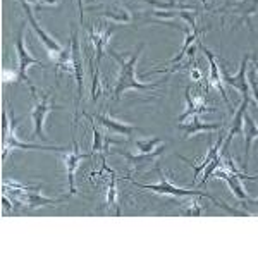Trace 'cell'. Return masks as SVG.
Segmentation results:
<instances>
[{
  "label": "cell",
  "mask_w": 258,
  "mask_h": 258,
  "mask_svg": "<svg viewBox=\"0 0 258 258\" xmlns=\"http://www.w3.org/2000/svg\"><path fill=\"white\" fill-rule=\"evenodd\" d=\"M41 184H21L16 181H6L2 182V193L4 197L11 198L14 209L21 210H31V209H40L45 205H55V203L66 202V198H47L41 197L40 193Z\"/></svg>",
  "instance_id": "2"
},
{
  "label": "cell",
  "mask_w": 258,
  "mask_h": 258,
  "mask_svg": "<svg viewBox=\"0 0 258 258\" xmlns=\"http://www.w3.org/2000/svg\"><path fill=\"white\" fill-rule=\"evenodd\" d=\"M200 48H202V52L207 55V59H209L210 62V78H209V83H210V86L212 88H215L220 93V97L224 98V102L227 103L229 107H231V102H229V98H227V93H226V90H224V80H222V69L219 68V64L215 62V55L210 52L209 48L205 47V45H202L200 43Z\"/></svg>",
  "instance_id": "12"
},
{
  "label": "cell",
  "mask_w": 258,
  "mask_h": 258,
  "mask_svg": "<svg viewBox=\"0 0 258 258\" xmlns=\"http://www.w3.org/2000/svg\"><path fill=\"white\" fill-rule=\"evenodd\" d=\"M249 53L244 55L243 62H241V68H239V73L236 74V76H231L229 73L226 71H222V80L226 85L232 86V88H236L239 91L243 97H249V83L246 80V71H248V60H249Z\"/></svg>",
  "instance_id": "13"
},
{
  "label": "cell",
  "mask_w": 258,
  "mask_h": 258,
  "mask_svg": "<svg viewBox=\"0 0 258 258\" xmlns=\"http://www.w3.org/2000/svg\"><path fill=\"white\" fill-rule=\"evenodd\" d=\"M21 4H23V9H24V12H26L28 23H30V26L33 28V31L36 33V36L40 38L41 43L45 45L48 55L52 57V59H57V57H59L60 53H62L64 47H62V45L55 38H53V36H50L48 33L43 30V28H41V24L35 19V16H33V11H31V7H30V4L24 2V0H21Z\"/></svg>",
  "instance_id": "6"
},
{
  "label": "cell",
  "mask_w": 258,
  "mask_h": 258,
  "mask_svg": "<svg viewBox=\"0 0 258 258\" xmlns=\"http://www.w3.org/2000/svg\"><path fill=\"white\" fill-rule=\"evenodd\" d=\"M253 66H255V69H256V73H258V60H253Z\"/></svg>",
  "instance_id": "32"
},
{
  "label": "cell",
  "mask_w": 258,
  "mask_h": 258,
  "mask_svg": "<svg viewBox=\"0 0 258 258\" xmlns=\"http://www.w3.org/2000/svg\"><path fill=\"white\" fill-rule=\"evenodd\" d=\"M93 157V152L88 153H81L80 152V147H78L76 140H73V150H68V152L62 153V160H64V169H66V174H68V182H69V193L74 195L76 193V181H74V174H76L78 167H80V162L85 160V159H90Z\"/></svg>",
  "instance_id": "7"
},
{
  "label": "cell",
  "mask_w": 258,
  "mask_h": 258,
  "mask_svg": "<svg viewBox=\"0 0 258 258\" xmlns=\"http://www.w3.org/2000/svg\"><path fill=\"white\" fill-rule=\"evenodd\" d=\"M115 28L114 26H97L90 28V43L93 45L95 48V55H97V69H95V76L93 78H100V60L103 57V52L105 48H109V41L110 36L114 35Z\"/></svg>",
  "instance_id": "8"
},
{
  "label": "cell",
  "mask_w": 258,
  "mask_h": 258,
  "mask_svg": "<svg viewBox=\"0 0 258 258\" xmlns=\"http://www.w3.org/2000/svg\"><path fill=\"white\" fill-rule=\"evenodd\" d=\"M162 143V140L160 138H152V140H145V141H141V140H136L135 141V147L140 150L141 153H152V152H155V147L157 145H160Z\"/></svg>",
  "instance_id": "26"
},
{
  "label": "cell",
  "mask_w": 258,
  "mask_h": 258,
  "mask_svg": "<svg viewBox=\"0 0 258 258\" xmlns=\"http://www.w3.org/2000/svg\"><path fill=\"white\" fill-rule=\"evenodd\" d=\"M71 53H73V64H74V76L78 81V95H83V64H81V50H80V40H78V31L76 28H73L71 33Z\"/></svg>",
  "instance_id": "17"
},
{
  "label": "cell",
  "mask_w": 258,
  "mask_h": 258,
  "mask_svg": "<svg viewBox=\"0 0 258 258\" xmlns=\"http://www.w3.org/2000/svg\"><path fill=\"white\" fill-rule=\"evenodd\" d=\"M40 4H41V6H38V9H41L43 6H48V7L57 6V4H59V0H40Z\"/></svg>",
  "instance_id": "29"
},
{
  "label": "cell",
  "mask_w": 258,
  "mask_h": 258,
  "mask_svg": "<svg viewBox=\"0 0 258 258\" xmlns=\"http://www.w3.org/2000/svg\"><path fill=\"white\" fill-rule=\"evenodd\" d=\"M109 170V182H107V202H105V209L109 212L110 209H114L115 215H120V207H119V193H117V177L115 172L112 169L107 167Z\"/></svg>",
  "instance_id": "20"
},
{
  "label": "cell",
  "mask_w": 258,
  "mask_h": 258,
  "mask_svg": "<svg viewBox=\"0 0 258 258\" xmlns=\"http://www.w3.org/2000/svg\"><path fill=\"white\" fill-rule=\"evenodd\" d=\"M11 109V120H9V114L7 110H4L2 114V160L7 159L11 152L14 150H40V152H68L62 147H47V145H38V143H23V141L18 140L16 136V119L14 110H12V105H9Z\"/></svg>",
  "instance_id": "4"
},
{
  "label": "cell",
  "mask_w": 258,
  "mask_h": 258,
  "mask_svg": "<svg viewBox=\"0 0 258 258\" xmlns=\"http://www.w3.org/2000/svg\"><path fill=\"white\" fill-rule=\"evenodd\" d=\"M16 80H19V74H18V71H7V69H4L2 71V83H12V81H16Z\"/></svg>",
  "instance_id": "28"
},
{
  "label": "cell",
  "mask_w": 258,
  "mask_h": 258,
  "mask_svg": "<svg viewBox=\"0 0 258 258\" xmlns=\"http://www.w3.org/2000/svg\"><path fill=\"white\" fill-rule=\"evenodd\" d=\"M155 170L159 172L160 176V182L159 184H141V182H136L135 179L131 177H126L127 181H131L133 184L136 186V188H141V189H150L153 191V193H159V195H172V197H203V198H209L212 200V202L215 203L217 207H220V209H224L227 212V214H232V215H253L249 214V212H239L236 209H232V207H227L224 202H220L219 198L212 197L210 193H203V191H191V189H182V188H177V186H174L172 182L169 181V177L164 176V172L160 170L159 164H155Z\"/></svg>",
  "instance_id": "3"
},
{
  "label": "cell",
  "mask_w": 258,
  "mask_h": 258,
  "mask_svg": "<svg viewBox=\"0 0 258 258\" xmlns=\"http://www.w3.org/2000/svg\"><path fill=\"white\" fill-rule=\"evenodd\" d=\"M143 2L153 6L157 11H174V9H188L186 6H181L176 0H143Z\"/></svg>",
  "instance_id": "24"
},
{
  "label": "cell",
  "mask_w": 258,
  "mask_h": 258,
  "mask_svg": "<svg viewBox=\"0 0 258 258\" xmlns=\"http://www.w3.org/2000/svg\"><path fill=\"white\" fill-rule=\"evenodd\" d=\"M212 176H215V177H220V179H224V181L229 184V188L232 189V193H234V197L241 200V202H248V193H246V189L243 188V184H241V177L239 176H236L232 170H229L227 167H224V165H220L219 169H215L214 170V174Z\"/></svg>",
  "instance_id": "14"
},
{
  "label": "cell",
  "mask_w": 258,
  "mask_h": 258,
  "mask_svg": "<svg viewBox=\"0 0 258 258\" xmlns=\"http://www.w3.org/2000/svg\"><path fill=\"white\" fill-rule=\"evenodd\" d=\"M16 50H18V57H19V68H18V74H19V81H24L30 88L33 98H36V88L31 83V80L28 78V68L30 66H41L45 68V64L40 59H35V57L30 53V50L26 48V43H24V24L19 30L18 36H16Z\"/></svg>",
  "instance_id": "5"
},
{
  "label": "cell",
  "mask_w": 258,
  "mask_h": 258,
  "mask_svg": "<svg viewBox=\"0 0 258 258\" xmlns=\"http://www.w3.org/2000/svg\"><path fill=\"white\" fill-rule=\"evenodd\" d=\"M78 4H80V21H83V0H78Z\"/></svg>",
  "instance_id": "30"
},
{
  "label": "cell",
  "mask_w": 258,
  "mask_h": 258,
  "mask_svg": "<svg viewBox=\"0 0 258 258\" xmlns=\"http://www.w3.org/2000/svg\"><path fill=\"white\" fill-rule=\"evenodd\" d=\"M202 197H189V202L182 205V215H188V217H200V215L205 212V205L202 202Z\"/></svg>",
  "instance_id": "23"
},
{
  "label": "cell",
  "mask_w": 258,
  "mask_h": 258,
  "mask_svg": "<svg viewBox=\"0 0 258 258\" xmlns=\"http://www.w3.org/2000/svg\"><path fill=\"white\" fill-rule=\"evenodd\" d=\"M164 150H165V147L162 145L160 148H157L155 152H152V153H129V152H117L119 155H122L124 159H126L127 162H129V165L133 167V170H138L140 167H145V165H148V162H153V160H157L159 157L164 153Z\"/></svg>",
  "instance_id": "18"
},
{
  "label": "cell",
  "mask_w": 258,
  "mask_h": 258,
  "mask_svg": "<svg viewBox=\"0 0 258 258\" xmlns=\"http://www.w3.org/2000/svg\"><path fill=\"white\" fill-rule=\"evenodd\" d=\"M222 126L224 122H203L200 115H193V117H189V122L179 124V129L184 133V138H189V136L202 131H219V129H222Z\"/></svg>",
  "instance_id": "15"
},
{
  "label": "cell",
  "mask_w": 258,
  "mask_h": 258,
  "mask_svg": "<svg viewBox=\"0 0 258 258\" xmlns=\"http://www.w3.org/2000/svg\"><path fill=\"white\" fill-rule=\"evenodd\" d=\"M95 120H98L103 127H107L112 133H117V135L122 136H131L135 131H141V127L135 126V124H127V122H120V120L112 119L110 115H102V114H95L91 115Z\"/></svg>",
  "instance_id": "16"
},
{
  "label": "cell",
  "mask_w": 258,
  "mask_h": 258,
  "mask_svg": "<svg viewBox=\"0 0 258 258\" xmlns=\"http://www.w3.org/2000/svg\"><path fill=\"white\" fill-rule=\"evenodd\" d=\"M52 109H53V105H50V93L43 95L40 100H36L35 107H33L31 117H33V126H35L33 127V136L40 138L41 141H47V136H45V131H43V124Z\"/></svg>",
  "instance_id": "9"
},
{
  "label": "cell",
  "mask_w": 258,
  "mask_h": 258,
  "mask_svg": "<svg viewBox=\"0 0 258 258\" xmlns=\"http://www.w3.org/2000/svg\"><path fill=\"white\" fill-rule=\"evenodd\" d=\"M88 11L91 12H98V16H103L107 19H112L115 23H120V24H126V23H131V14L122 9L119 6H112V7H90Z\"/></svg>",
  "instance_id": "21"
},
{
  "label": "cell",
  "mask_w": 258,
  "mask_h": 258,
  "mask_svg": "<svg viewBox=\"0 0 258 258\" xmlns=\"http://www.w3.org/2000/svg\"><path fill=\"white\" fill-rule=\"evenodd\" d=\"M55 71H68L74 74V64H73V53L62 50V53L55 59Z\"/></svg>",
  "instance_id": "25"
},
{
  "label": "cell",
  "mask_w": 258,
  "mask_h": 258,
  "mask_svg": "<svg viewBox=\"0 0 258 258\" xmlns=\"http://www.w3.org/2000/svg\"><path fill=\"white\" fill-rule=\"evenodd\" d=\"M24 2H28V4H36L38 0H24Z\"/></svg>",
  "instance_id": "31"
},
{
  "label": "cell",
  "mask_w": 258,
  "mask_h": 258,
  "mask_svg": "<svg viewBox=\"0 0 258 258\" xmlns=\"http://www.w3.org/2000/svg\"><path fill=\"white\" fill-rule=\"evenodd\" d=\"M184 95H186V103H188V107H186V110L182 112L181 115H179V124L184 122L186 119L193 117V115H202L203 112H214L215 110V109H210V107H207L205 97H202V95H197L193 90L186 88Z\"/></svg>",
  "instance_id": "11"
},
{
  "label": "cell",
  "mask_w": 258,
  "mask_h": 258,
  "mask_svg": "<svg viewBox=\"0 0 258 258\" xmlns=\"http://www.w3.org/2000/svg\"><path fill=\"white\" fill-rule=\"evenodd\" d=\"M244 167H248V160H249V150H251V143L258 138V126L255 122V119L251 115L244 114Z\"/></svg>",
  "instance_id": "19"
},
{
  "label": "cell",
  "mask_w": 258,
  "mask_h": 258,
  "mask_svg": "<svg viewBox=\"0 0 258 258\" xmlns=\"http://www.w3.org/2000/svg\"><path fill=\"white\" fill-rule=\"evenodd\" d=\"M198 36H200V30L197 26H193L191 28V31H188L186 33V40H184V45H182V48L179 50V53L174 59H170L169 62L170 64H174V62H179L181 59H184V55L188 53V50H191V47H193L195 43L198 41Z\"/></svg>",
  "instance_id": "22"
},
{
  "label": "cell",
  "mask_w": 258,
  "mask_h": 258,
  "mask_svg": "<svg viewBox=\"0 0 258 258\" xmlns=\"http://www.w3.org/2000/svg\"><path fill=\"white\" fill-rule=\"evenodd\" d=\"M248 83H249V88L253 90V97L256 100V105H258V81H256V69L253 66L249 69V74H248Z\"/></svg>",
  "instance_id": "27"
},
{
  "label": "cell",
  "mask_w": 258,
  "mask_h": 258,
  "mask_svg": "<svg viewBox=\"0 0 258 258\" xmlns=\"http://www.w3.org/2000/svg\"><path fill=\"white\" fill-rule=\"evenodd\" d=\"M145 45L140 43L138 48H136V52L133 53L129 59H124L120 53H117L115 50L112 48H107V52L110 53L112 57H114L115 60H117L119 64V76H117V83H115V88H114V100L115 102H119L120 98H122V95L126 93L127 90H140V91H153L157 88V83L159 81H153V83H140L136 80V74H135V69H136V62L140 59V53L141 50H143Z\"/></svg>",
  "instance_id": "1"
},
{
  "label": "cell",
  "mask_w": 258,
  "mask_h": 258,
  "mask_svg": "<svg viewBox=\"0 0 258 258\" xmlns=\"http://www.w3.org/2000/svg\"><path fill=\"white\" fill-rule=\"evenodd\" d=\"M248 105H249V97H243L241 107L236 110L234 117H232L231 129H229L226 138H224V145H222V148H220V153H222V155H226L227 153V148H229V145H231L232 138H234L236 135H243L244 133V114H246Z\"/></svg>",
  "instance_id": "10"
}]
</instances>
